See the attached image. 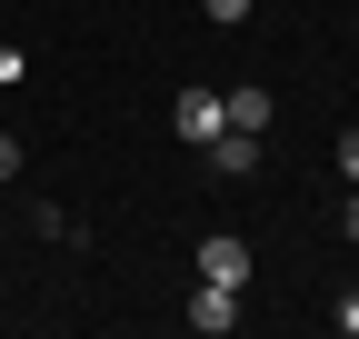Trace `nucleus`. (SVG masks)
<instances>
[{
  "label": "nucleus",
  "mask_w": 359,
  "mask_h": 339,
  "mask_svg": "<svg viewBox=\"0 0 359 339\" xmlns=\"http://www.w3.org/2000/svg\"><path fill=\"white\" fill-rule=\"evenodd\" d=\"M200 279L250 289V240H240V230H210V240H200Z\"/></svg>",
  "instance_id": "obj_1"
},
{
  "label": "nucleus",
  "mask_w": 359,
  "mask_h": 339,
  "mask_svg": "<svg viewBox=\"0 0 359 339\" xmlns=\"http://www.w3.org/2000/svg\"><path fill=\"white\" fill-rule=\"evenodd\" d=\"M180 319H190L200 339H230V329H240V289H219V279H200V289H190V310H180Z\"/></svg>",
  "instance_id": "obj_2"
},
{
  "label": "nucleus",
  "mask_w": 359,
  "mask_h": 339,
  "mask_svg": "<svg viewBox=\"0 0 359 339\" xmlns=\"http://www.w3.org/2000/svg\"><path fill=\"white\" fill-rule=\"evenodd\" d=\"M170 130L190 140V150H210V140H219V90H180V100H170Z\"/></svg>",
  "instance_id": "obj_3"
},
{
  "label": "nucleus",
  "mask_w": 359,
  "mask_h": 339,
  "mask_svg": "<svg viewBox=\"0 0 359 339\" xmlns=\"http://www.w3.org/2000/svg\"><path fill=\"white\" fill-rule=\"evenodd\" d=\"M219 130H269V90H259V80L219 90Z\"/></svg>",
  "instance_id": "obj_4"
},
{
  "label": "nucleus",
  "mask_w": 359,
  "mask_h": 339,
  "mask_svg": "<svg viewBox=\"0 0 359 339\" xmlns=\"http://www.w3.org/2000/svg\"><path fill=\"white\" fill-rule=\"evenodd\" d=\"M210 170H219V180H250V170H259V130H219L210 140Z\"/></svg>",
  "instance_id": "obj_5"
},
{
  "label": "nucleus",
  "mask_w": 359,
  "mask_h": 339,
  "mask_svg": "<svg viewBox=\"0 0 359 339\" xmlns=\"http://www.w3.org/2000/svg\"><path fill=\"white\" fill-rule=\"evenodd\" d=\"M20 80H30V50H20V40H0V90H20Z\"/></svg>",
  "instance_id": "obj_6"
},
{
  "label": "nucleus",
  "mask_w": 359,
  "mask_h": 339,
  "mask_svg": "<svg viewBox=\"0 0 359 339\" xmlns=\"http://www.w3.org/2000/svg\"><path fill=\"white\" fill-rule=\"evenodd\" d=\"M330 329H339V339H359V289H339V300H330Z\"/></svg>",
  "instance_id": "obj_7"
},
{
  "label": "nucleus",
  "mask_w": 359,
  "mask_h": 339,
  "mask_svg": "<svg viewBox=\"0 0 359 339\" xmlns=\"http://www.w3.org/2000/svg\"><path fill=\"white\" fill-rule=\"evenodd\" d=\"M339 180L359 190V130H339Z\"/></svg>",
  "instance_id": "obj_8"
},
{
  "label": "nucleus",
  "mask_w": 359,
  "mask_h": 339,
  "mask_svg": "<svg viewBox=\"0 0 359 339\" xmlns=\"http://www.w3.org/2000/svg\"><path fill=\"white\" fill-rule=\"evenodd\" d=\"M200 11H210L219 30H230V20H250V0H200Z\"/></svg>",
  "instance_id": "obj_9"
},
{
  "label": "nucleus",
  "mask_w": 359,
  "mask_h": 339,
  "mask_svg": "<svg viewBox=\"0 0 359 339\" xmlns=\"http://www.w3.org/2000/svg\"><path fill=\"white\" fill-rule=\"evenodd\" d=\"M0 180H20V140L11 130H0Z\"/></svg>",
  "instance_id": "obj_10"
},
{
  "label": "nucleus",
  "mask_w": 359,
  "mask_h": 339,
  "mask_svg": "<svg viewBox=\"0 0 359 339\" xmlns=\"http://www.w3.org/2000/svg\"><path fill=\"white\" fill-rule=\"evenodd\" d=\"M339 230H349V240H359V190H349V209H339Z\"/></svg>",
  "instance_id": "obj_11"
}]
</instances>
